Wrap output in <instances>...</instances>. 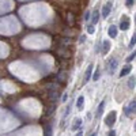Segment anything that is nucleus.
Returning a JSON list of instances; mask_svg holds the SVG:
<instances>
[{"mask_svg":"<svg viewBox=\"0 0 136 136\" xmlns=\"http://www.w3.org/2000/svg\"><path fill=\"white\" fill-rule=\"evenodd\" d=\"M135 0H127V7H132Z\"/></svg>","mask_w":136,"mask_h":136,"instance_id":"obj_20","label":"nucleus"},{"mask_svg":"<svg viewBox=\"0 0 136 136\" xmlns=\"http://www.w3.org/2000/svg\"><path fill=\"white\" fill-rule=\"evenodd\" d=\"M75 136H83V131H79L78 133H76Z\"/></svg>","mask_w":136,"mask_h":136,"instance_id":"obj_25","label":"nucleus"},{"mask_svg":"<svg viewBox=\"0 0 136 136\" xmlns=\"http://www.w3.org/2000/svg\"><path fill=\"white\" fill-rule=\"evenodd\" d=\"M135 109H136V101L132 99V101L129 102V105L124 108V114H125L127 117H129L132 113H135Z\"/></svg>","mask_w":136,"mask_h":136,"instance_id":"obj_2","label":"nucleus"},{"mask_svg":"<svg viewBox=\"0 0 136 136\" xmlns=\"http://www.w3.org/2000/svg\"><path fill=\"white\" fill-rule=\"evenodd\" d=\"M79 41H80V42H85V41H86V35H82Z\"/></svg>","mask_w":136,"mask_h":136,"instance_id":"obj_22","label":"nucleus"},{"mask_svg":"<svg viewBox=\"0 0 136 136\" xmlns=\"http://www.w3.org/2000/svg\"><path fill=\"white\" fill-rule=\"evenodd\" d=\"M135 56H136V53H135V50H133V53H131V55H129V56H128V59H127V61H128V63H131V61L133 60V59H135Z\"/></svg>","mask_w":136,"mask_h":136,"instance_id":"obj_19","label":"nucleus"},{"mask_svg":"<svg viewBox=\"0 0 136 136\" xmlns=\"http://www.w3.org/2000/svg\"><path fill=\"white\" fill-rule=\"evenodd\" d=\"M117 66H119V63H117L116 59H110V60H109V72L110 74H114Z\"/></svg>","mask_w":136,"mask_h":136,"instance_id":"obj_7","label":"nucleus"},{"mask_svg":"<svg viewBox=\"0 0 136 136\" xmlns=\"http://www.w3.org/2000/svg\"><path fill=\"white\" fill-rule=\"evenodd\" d=\"M102 45H103V48H102V55H106V53L109 52V49H110V42H109V41H103Z\"/></svg>","mask_w":136,"mask_h":136,"instance_id":"obj_13","label":"nucleus"},{"mask_svg":"<svg viewBox=\"0 0 136 136\" xmlns=\"http://www.w3.org/2000/svg\"><path fill=\"white\" fill-rule=\"evenodd\" d=\"M82 122H83V121H82V119H79V117H76V119L74 120L72 127H71V128H72V131H78V129L82 127Z\"/></svg>","mask_w":136,"mask_h":136,"instance_id":"obj_8","label":"nucleus"},{"mask_svg":"<svg viewBox=\"0 0 136 136\" xmlns=\"http://www.w3.org/2000/svg\"><path fill=\"white\" fill-rule=\"evenodd\" d=\"M99 74H101V71H99V68H98V69L95 71V74H94V76H91L93 80H95V82H97V80L99 79Z\"/></svg>","mask_w":136,"mask_h":136,"instance_id":"obj_15","label":"nucleus"},{"mask_svg":"<svg viewBox=\"0 0 136 136\" xmlns=\"http://www.w3.org/2000/svg\"><path fill=\"white\" fill-rule=\"evenodd\" d=\"M103 108H105V101H101V103H99L98 109H97V113H95V117H97V119H99V117L102 116V113H103Z\"/></svg>","mask_w":136,"mask_h":136,"instance_id":"obj_11","label":"nucleus"},{"mask_svg":"<svg viewBox=\"0 0 136 136\" xmlns=\"http://www.w3.org/2000/svg\"><path fill=\"white\" fill-rule=\"evenodd\" d=\"M91 136H97V132H94V133H91Z\"/></svg>","mask_w":136,"mask_h":136,"instance_id":"obj_26","label":"nucleus"},{"mask_svg":"<svg viewBox=\"0 0 136 136\" xmlns=\"http://www.w3.org/2000/svg\"><path fill=\"white\" fill-rule=\"evenodd\" d=\"M108 34H109L110 38H116V37H117V26L112 25V26L109 27V30H108Z\"/></svg>","mask_w":136,"mask_h":136,"instance_id":"obj_9","label":"nucleus"},{"mask_svg":"<svg viewBox=\"0 0 136 136\" xmlns=\"http://www.w3.org/2000/svg\"><path fill=\"white\" fill-rule=\"evenodd\" d=\"M91 15V21H90V25H97V22H98V19H99V11L98 10H94L93 11V14H90Z\"/></svg>","mask_w":136,"mask_h":136,"instance_id":"obj_6","label":"nucleus"},{"mask_svg":"<svg viewBox=\"0 0 136 136\" xmlns=\"http://www.w3.org/2000/svg\"><path fill=\"white\" fill-rule=\"evenodd\" d=\"M83 106H85V97L79 95V98L76 99V108H78L79 110H82V109H83Z\"/></svg>","mask_w":136,"mask_h":136,"instance_id":"obj_10","label":"nucleus"},{"mask_svg":"<svg viewBox=\"0 0 136 136\" xmlns=\"http://www.w3.org/2000/svg\"><path fill=\"white\" fill-rule=\"evenodd\" d=\"M67 98H68V95H67V94H64V95H63V102H66Z\"/></svg>","mask_w":136,"mask_h":136,"instance_id":"obj_24","label":"nucleus"},{"mask_svg":"<svg viewBox=\"0 0 136 136\" xmlns=\"http://www.w3.org/2000/svg\"><path fill=\"white\" fill-rule=\"evenodd\" d=\"M110 11H112V2H108L102 7V18L103 19H106V18L110 15Z\"/></svg>","mask_w":136,"mask_h":136,"instance_id":"obj_3","label":"nucleus"},{"mask_svg":"<svg viewBox=\"0 0 136 136\" xmlns=\"http://www.w3.org/2000/svg\"><path fill=\"white\" fill-rule=\"evenodd\" d=\"M128 87L131 88V90H133V88H135V76H131V78H129V80H128Z\"/></svg>","mask_w":136,"mask_h":136,"instance_id":"obj_14","label":"nucleus"},{"mask_svg":"<svg viewBox=\"0 0 136 136\" xmlns=\"http://www.w3.org/2000/svg\"><path fill=\"white\" fill-rule=\"evenodd\" d=\"M88 18H90V12H86V15H85V19H86V21H88Z\"/></svg>","mask_w":136,"mask_h":136,"instance_id":"obj_23","label":"nucleus"},{"mask_svg":"<svg viewBox=\"0 0 136 136\" xmlns=\"http://www.w3.org/2000/svg\"><path fill=\"white\" fill-rule=\"evenodd\" d=\"M108 136H116V131H114V129H112V131L108 133Z\"/></svg>","mask_w":136,"mask_h":136,"instance_id":"obj_21","label":"nucleus"},{"mask_svg":"<svg viewBox=\"0 0 136 136\" xmlns=\"http://www.w3.org/2000/svg\"><path fill=\"white\" fill-rule=\"evenodd\" d=\"M132 71V67L131 66H125V67H122V69L120 71V76L122 78V76H127L129 72Z\"/></svg>","mask_w":136,"mask_h":136,"instance_id":"obj_12","label":"nucleus"},{"mask_svg":"<svg viewBox=\"0 0 136 136\" xmlns=\"http://www.w3.org/2000/svg\"><path fill=\"white\" fill-rule=\"evenodd\" d=\"M93 69H94V66L93 64H90V66L87 67L86 69V72H85V78H83V83H87L88 80L91 79V76H93Z\"/></svg>","mask_w":136,"mask_h":136,"instance_id":"obj_4","label":"nucleus"},{"mask_svg":"<svg viewBox=\"0 0 136 136\" xmlns=\"http://www.w3.org/2000/svg\"><path fill=\"white\" fill-rule=\"evenodd\" d=\"M135 44H136V35L133 34V37L131 38V42H129V48H131V49H132V48H133V46H135Z\"/></svg>","mask_w":136,"mask_h":136,"instance_id":"obj_17","label":"nucleus"},{"mask_svg":"<svg viewBox=\"0 0 136 136\" xmlns=\"http://www.w3.org/2000/svg\"><path fill=\"white\" fill-rule=\"evenodd\" d=\"M116 120H117V112L116 110H112L110 113L105 117V124L108 127H113L114 122H116Z\"/></svg>","mask_w":136,"mask_h":136,"instance_id":"obj_1","label":"nucleus"},{"mask_svg":"<svg viewBox=\"0 0 136 136\" xmlns=\"http://www.w3.org/2000/svg\"><path fill=\"white\" fill-rule=\"evenodd\" d=\"M129 26H131V22H129V19L127 16H124L121 19V22H120V29L122 31H125V30H128V29H129Z\"/></svg>","mask_w":136,"mask_h":136,"instance_id":"obj_5","label":"nucleus"},{"mask_svg":"<svg viewBox=\"0 0 136 136\" xmlns=\"http://www.w3.org/2000/svg\"><path fill=\"white\" fill-rule=\"evenodd\" d=\"M45 136H52V127L50 125L45 128Z\"/></svg>","mask_w":136,"mask_h":136,"instance_id":"obj_16","label":"nucleus"},{"mask_svg":"<svg viewBox=\"0 0 136 136\" xmlns=\"http://www.w3.org/2000/svg\"><path fill=\"white\" fill-rule=\"evenodd\" d=\"M94 31H95V27H94L93 25H88V26H87V33L94 34Z\"/></svg>","mask_w":136,"mask_h":136,"instance_id":"obj_18","label":"nucleus"}]
</instances>
